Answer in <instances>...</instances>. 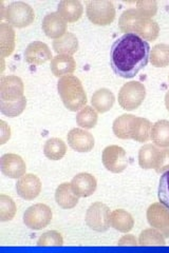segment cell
Listing matches in <instances>:
<instances>
[{"mask_svg": "<svg viewBox=\"0 0 169 253\" xmlns=\"http://www.w3.org/2000/svg\"><path fill=\"white\" fill-rule=\"evenodd\" d=\"M150 45L134 33L124 34L111 47L110 61L114 73L123 78H132L147 66Z\"/></svg>", "mask_w": 169, "mask_h": 253, "instance_id": "6da1fadb", "label": "cell"}, {"mask_svg": "<svg viewBox=\"0 0 169 253\" xmlns=\"http://www.w3.org/2000/svg\"><path fill=\"white\" fill-rule=\"evenodd\" d=\"M57 91L63 106L69 111L76 112L86 107L88 102L87 94L82 82L75 75L60 77L57 83Z\"/></svg>", "mask_w": 169, "mask_h": 253, "instance_id": "7a4b0ae2", "label": "cell"}, {"mask_svg": "<svg viewBox=\"0 0 169 253\" xmlns=\"http://www.w3.org/2000/svg\"><path fill=\"white\" fill-rule=\"evenodd\" d=\"M146 98V88L140 82L126 83L118 92V104L124 110L138 109Z\"/></svg>", "mask_w": 169, "mask_h": 253, "instance_id": "3957f363", "label": "cell"}, {"mask_svg": "<svg viewBox=\"0 0 169 253\" xmlns=\"http://www.w3.org/2000/svg\"><path fill=\"white\" fill-rule=\"evenodd\" d=\"M87 17L93 25L106 27L111 25L115 19L114 4L108 0L101 1H89L86 7Z\"/></svg>", "mask_w": 169, "mask_h": 253, "instance_id": "277c9868", "label": "cell"}, {"mask_svg": "<svg viewBox=\"0 0 169 253\" xmlns=\"http://www.w3.org/2000/svg\"><path fill=\"white\" fill-rule=\"evenodd\" d=\"M5 19L12 27L17 29L27 28L34 22L35 12L28 3L16 1L6 7Z\"/></svg>", "mask_w": 169, "mask_h": 253, "instance_id": "5b68a950", "label": "cell"}, {"mask_svg": "<svg viewBox=\"0 0 169 253\" xmlns=\"http://www.w3.org/2000/svg\"><path fill=\"white\" fill-rule=\"evenodd\" d=\"M86 224L96 232H106L111 226V211L101 202L93 203L86 213Z\"/></svg>", "mask_w": 169, "mask_h": 253, "instance_id": "8992f818", "label": "cell"}, {"mask_svg": "<svg viewBox=\"0 0 169 253\" xmlns=\"http://www.w3.org/2000/svg\"><path fill=\"white\" fill-rule=\"evenodd\" d=\"M53 213L49 206L36 204L28 208L23 214V223L31 230H43L50 225Z\"/></svg>", "mask_w": 169, "mask_h": 253, "instance_id": "52a82bcc", "label": "cell"}, {"mask_svg": "<svg viewBox=\"0 0 169 253\" xmlns=\"http://www.w3.org/2000/svg\"><path fill=\"white\" fill-rule=\"evenodd\" d=\"M104 167L112 173H122L128 167V156L125 149L111 145L104 149L102 154Z\"/></svg>", "mask_w": 169, "mask_h": 253, "instance_id": "ba28073f", "label": "cell"}, {"mask_svg": "<svg viewBox=\"0 0 169 253\" xmlns=\"http://www.w3.org/2000/svg\"><path fill=\"white\" fill-rule=\"evenodd\" d=\"M149 225L162 233L165 239L169 237V209L162 203H154L147 209Z\"/></svg>", "mask_w": 169, "mask_h": 253, "instance_id": "9c48e42d", "label": "cell"}, {"mask_svg": "<svg viewBox=\"0 0 169 253\" xmlns=\"http://www.w3.org/2000/svg\"><path fill=\"white\" fill-rule=\"evenodd\" d=\"M25 96V84L16 75L2 76L0 81V99L16 100Z\"/></svg>", "mask_w": 169, "mask_h": 253, "instance_id": "30bf717a", "label": "cell"}, {"mask_svg": "<svg viewBox=\"0 0 169 253\" xmlns=\"http://www.w3.org/2000/svg\"><path fill=\"white\" fill-rule=\"evenodd\" d=\"M42 181L35 174L28 173L18 178L16 183V191L21 199L26 201H33L42 192Z\"/></svg>", "mask_w": 169, "mask_h": 253, "instance_id": "8fae6325", "label": "cell"}, {"mask_svg": "<svg viewBox=\"0 0 169 253\" xmlns=\"http://www.w3.org/2000/svg\"><path fill=\"white\" fill-rule=\"evenodd\" d=\"M0 169L3 175L15 179L25 175L27 165L21 156L15 153H6L0 158Z\"/></svg>", "mask_w": 169, "mask_h": 253, "instance_id": "7c38bea8", "label": "cell"}, {"mask_svg": "<svg viewBox=\"0 0 169 253\" xmlns=\"http://www.w3.org/2000/svg\"><path fill=\"white\" fill-rule=\"evenodd\" d=\"M69 146L79 153H88L94 148L95 139L90 132L82 128H74L69 131L68 135Z\"/></svg>", "mask_w": 169, "mask_h": 253, "instance_id": "4fadbf2b", "label": "cell"}, {"mask_svg": "<svg viewBox=\"0 0 169 253\" xmlns=\"http://www.w3.org/2000/svg\"><path fill=\"white\" fill-rule=\"evenodd\" d=\"M42 28L47 37L55 41L67 33L68 23L57 12H53L45 16Z\"/></svg>", "mask_w": 169, "mask_h": 253, "instance_id": "5bb4252c", "label": "cell"}, {"mask_svg": "<svg viewBox=\"0 0 169 253\" xmlns=\"http://www.w3.org/2000/svg\"><path fill=\"white\" fill-rule=\"evenodd\" d=\"M25 59L30 65L42 66L46 62L53 59L50 47L45 42H31L26 49Z\"/></svg>", "mask_w": 169, "mask_h": 253, "instance_id": "9a60e30c", "label": "cell"}, {"mask_svg": "<svg viewBox=\"0 0 169 253\" xmlns=\"http://www.w3.org/2000/svg\"><path fill=\"white\" fill-rule=\"evenodd\" d=\"M139 117L132 114H124L117 117L112 125L114 135L120 139H132Z\"/></svg>", "mask_w": 169, "mask_h": 253, "instance_id": "2e32d148", "label": "cell"}, {"mask_svg": "<svg viewBox=\"0 0 169 253\" xmlns=\"http://www.w3.org/2000/svg\"><path fill=\"white\" fill-rule=\"evenodd\" d=\"M75 193L79 197H89L98 188V181L96 178L90 173H78L71 181Z\"/></svg>", "mask_w": 169, "mask_h": 253, "instance_id": "e0dca14e", "label": "cell"}, {"mask_svg": "<svg viewBox=\"0 0 169 253\" xmlns=\"http://www.w3.org/2000/svg\"><path fill=\"white\" fill-rule=\"evenodd\" d=\"M55 201L62 209H73L78 204L79 196L75 193L71 183H63L56 189Z\"/></svg>", "mask_w": 169, "mask_h": 253, "instance_id": "ac0fdd59", "label": "cell"}, {"mask_svg": "<svg viewBox=\"0 0 169 253\" xmlns=\"http://www.w3.org/2000/svg\"><path fill=\"white\" fill-rule=\"evenodd\" d=\"M57 13L67 23H73L83 16L84 6L78 0H62L58 3Z\"/></svg>", "mask_w": 169, "mask_h": 253, "instance_id": "d6986e66", "label": "cell"}, {"mask_svg": "<svg viewBox=\"0 0 169 253\" xmlns=\"http://www.w3.org/2000/svg\"><path fill=\"white\" fill-rule=\"evenodd\" d=\"M76 70V61L73 56L70 55H56L51 60V71L54 76L63 77L71 75Z\"/></svg>", "mask_w": 169, "mask_h": 253, "instance_id": "ffe728a7", "label": "cell"}, {"mask_svg": "<svg viewBox=\"0 0 169 253\" xmlns=\"http://www.w3.org/2000/svg\"><path fill=\"white\" fill-rule=\"evenodd\" d=\"M16 45V33L9 23L0 25V53L1 58L9 57L13 54Z\"/></svg>", "mask_w": 169, "mask_h": 253, "instance_id": "44dd1931", "label": "cell"}, {"mask_svg": "<svg viewBox=\"0 0 169 253\" xmlns=\"http://www.w3.org/2000/svg\"><path fill=\"white\" fill-rule=\"evenodd\" d=\"M114 102H115L114 94L106 88L95 91L91 98L92 107L98 111V113H101V114L106 113L108 111H110L112 107H113Z\"/></svg>", "mask_w": 169, "mask_h": 253, "instance_id": "7402d4cb", "label": "cell"}, {"mask_svg": "<svg viewBox=\"0 0 169 253\" xmlns=\"http://www.w3.org/2000/svg\"><path fill=\"white\" fill-rule=\"evenodd\" d=\"M111 227L116 231L128 233L134 227V218L124 209H115L111 212Z\"/></svg>", "mask_w": 169, "mask_h": 253, "instance_id": "603a6c76", "label": "cell"}, {"mask_svg": "<svg viewBox=\"0 0 169 253\" xmlns=\"http://www.w3.org/2000/svg\"><path fill=\"white\" fill-rule=\"evenodd\" d=\"M53 49L57 55H73L78 50V39L73 33H67L53 42Z\"/></svg>", "mask_w": 169, "mask_h": 253, "instance_id": "cb8c5ba5", "label": "cell"}, {"mask_svg": "<svg viewBox=\"0 0 169 253\" xmlns=\"http://www.w3.org/2000/svg\"><path fill=\"white\" fill-rule=\"evenodd\" d=\"M150 139L157 147L169 148V121L161 120L152 125Z\"/></svg>", "mask_w": 169, "mask_h": 253, "instance_id": "d4e9b609", "label": "cell"}, {"mask_svg": "<svg viewBox=\"0 0 169 253\" xmlns=\"http://www.w3.org/2000/svg\"><path fill=\"white\" fill-rule=\"evenodd\" d=\"M135 34L145 42H155L160 35V26L151 18H142L135 29Z\"/></svg>", "mask_w": 169, "mask_h": 253, "instance_id": "484cf974", "label": "cell"}, {"mask_svg": "<svg viewBox=\"0 0 169 253\" xmlns=\"http://www.w3.org/2000/svg\"><path fill=\"white\" fill-rule=\"evenodd\" d=\"M160 149L155 145H144L139 151V165L145 170L155 169L158 162Z\"/></svg>", "mask_w": 169, "mask_h": 253, "instance_id": "4316f807", "label": "cell"}, {"mask_svg": "<svg viewBox=\"0 0 169 253\" xmlns=\"http://www.w3.org/2000/svg\"><path fill=\"white\" fill-rule=\"evenodd\" d=\"M44 153L50 161H60L67 153V145L61 138L53 137L48 139L44 147Z\"/></svg>", "mask_w": 169, "mask_h": 253, "instance_id": "83f0119b", "label": "cell"}, {"mask_svg": "<svg viewBox=\"0 0 169 253\" xmlns=\"http://www.w3.org/2000/svg\"><path fill=\"white\" fill-rule=\"evenodd\" d=\"M141 19V15L136 11V9H128L120 15L118 20L119 30L125 34H135L136 26H138V23Z\"/></svg>", "mask_w": 169, "mask_h": 253, "instance_id": "f1b7e54d", "label": "cell"}, {"mask_svg": "<svg viewBox=\"0 0 169 253\" xmlns=\"http://www.w3.org/2000/svg\"><path fill=\"white\" fill-rule=\"evenodd\" d=\"M99 113L93 107L86 106L82 110L78 111L76 115V124L82 129L89 130L93 129L98 124Z\"/></svg>", "mask_w": 169, "mask_h": 253, "instance_id": "f546056e", "label": "cell"}, {"mask_svg": "<svg viewBox=\"0 0 169 253\" xmlns=\"http://www.w3.org/2000/svg\"><path fill=\"white\" fill-rule=\"evenodd\" d=\"M149 61L157 68H166L169 66V45L159 43L150 50Z\"/></svg>", "mask_w": 169, "mask_h": 253, "instance_id": "4dcf8cb0", "label": "cell"}, {"mask_svg": "<svg viewBox=\"0 0 169 253\" xmlns=\"http://www.w3.org/2000/svg\"><path fill=\"white\" fill-rule=\"evenodd\" d=\"M27 107V98L23 96L16 100H1L0 99V111L7 117L19 116Z\"/></svg>", "mask_w": 169, "mask_h": 253, "instance_id": "1f68e13d", "label": "cell"}, {"mask_svg": "<svg viewBox=\"0 0 169 253\" xmlns=\"http://www.w3.org/2000/svg\"><path fill=\"white\" fill-rule=\"evenodd\" d=\"M140 246H165V236L155 228L143 230L139 236Z\"/></svg>", "mask_w": 169, "mask_h": 253, "instance_id": "d6a6232c", "label": "cell"}, {"mask_svg": "<svg viewBox=\"0 0 169 253\" xmlns=\"http://www.w3.org/2000/svg\"><path fill=\"white\" fill-rule=\"evenodd\" d=\"M17 212L15 202L9 195L0 194V220L10 221L12 220Z\"/></svg>", "mask_w": 169, "mask_h": 253, "instance_id": "836d02e7", "label": "cell"}, {"mask_svg": "<svg viewBox=\"0 0 169 253\" xmlns=\"http://www.w3.org/2000/svg\"><path fill=\"white\" fill-rule=\"evenodd\" d=\"M151 129H152V124L147 120V118L139 117L138 123H136V126H135L132 139L138 142H142V144L147 142L150 139Z\"/></svg>", "mask_w": 169, "mask_h": 253, "instance_id": "e575fe53", "label": "cell"}, {"mask_svg": "<svg viewBox=\"0 0 169 253\" xmlns=\"http://www.w3.org/2000/svg\"><path fill=\"white\" fill-rule=\"evenodd\" d=\"M63 237L59 231L51 230L43 233L37 241V246L48 247V246H62Z\"/></svg>", "mask_w": 169, "mask_h": 253, "instance_id": "d590c367", "label": "cell"}, {"mask_svg": "<svg viewBox=\"0 0 169 253\" xmlns=\"http://www.w3.org/2000/svg\"><path fill=\"white\" fill-rule=\"evenodd\" d=\"M136 11L142 18H151L158 12V3L155 0H141L136 2Z\"/></svg>", "mask_w": 169, "mask_h": 253, "instance_id": "8d00e7d4", "label": "cell"}, {"mask_svg": "<svg viewBox=\"0 0 169 253\" xmlns=\"http://www.w3.org/2000/svg\"><path fill=\"white\" fill-rule=\"evenodd\" d=\"M158 197L160 203H162L169 209V170L164 172L160 178Z\"/></svg>", "mask_w": 169, "mask_h": 253, "instance_id": "74e56055", "label": "cell"}, {"mask_svg": "<svg viewBox=\"0 0 169 253\" xmlns=\"http://www.w3.org/2000/svg\"><path fill=\"white\" fill-rule=\"evenodd\" d=\"M155 170L158 173H164L169 170V148L160 150Z\"/></svg>", "mask_w": 169, "mask_h": 253, "instance_id": "f35d334b", "label": "cell"}, {"mask_svg": "<svg viewBox=\"0 0 169 253\" xmlns=\"http://www.w3.org/2000/svg\"><path fill=\"white\" fill-rule=\"evenodd\" d=\"M11 128L4 121H0V145H4L11 138Z\"/></svg>", "mask_w": 169, "mask_h": 253, "instance_id": "ab89813d", "label": "cell"}, {"mask_svg": "<svg viewBox=\"0 0 169 253\" xmlns=\"http://www.w3.org/2000/svg\"><path fill=\"white\" fill-rule=\"evenodd\" d=\"M118 246H136L138 245V241H136L135 236L132 234H126L122 236L117 243Z\"/></svg>", "mask_w": 169, "mask_h": 253, "instance_id": "60d3db41", "label": "cell"}, {"mask_svg": "<svg viewBox=\"0 0 169 253\" xmlns=\"http://www.w3.org/2000/svg\"><path fill=\"white\" fill-rule=\"evenodd\" d=\"M165 106H166V109L168 110V112H169V91H167V93L165 95Z\"/></svg>", "mask_w": 169, "mask_h": 253, "instance_id": "b9f144b4", "label": "cell"}, {"mask_svg": "<svg viewBox=\"0 0 169 253\" xmlns=\"http://www.w3.org/2000/svg\"><path fill=\"white\" fill-rule=\"evenodd\" d=\"M168 78H169V75H168Z\"/></svg>", "mask_w": 169, "mask_h": 253, "instance_id": "7bdbcfd3", "label": "cell"}]
</instances>
